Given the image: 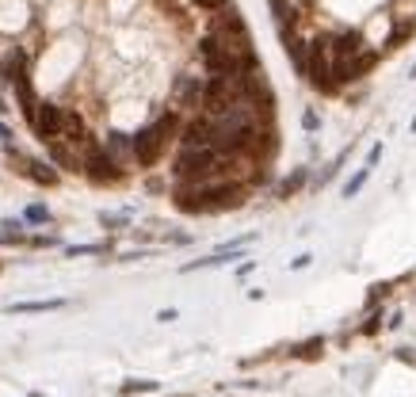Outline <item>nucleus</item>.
<instances>
[{"instance_id":"f257e3e1","label":"nucleus","mask_w":416,"mask_h":397,"mask_svg":"<svg viewBox=\"0 0 416 397\" xmlns=\"http://www.w3.org/2000/svg\"><path fill=\"white\" fill-rule=\"evenodd\" d=\"M249 195V187L233 176L222 179H191V184H176L172 187V203L184 214H222V211H237Z\"/></svg>"},{"instance_id":"f03ea898","label":"nucleus","mask_w":416,"mask_h":397,"mask_svg":"<svg viewBox=\"0 0 416 397\" xmlns=\"http://www.w3.org/2000/svg\"><path fill=\"white\" fill-rule=\"evenodd\" d=\"M179 122H184V115L172 111V107H165L153 122H145L141 130L130 134V146H134V165L138 168H153L157 160L168 153V141L179 134Z\"/></svg>"},{"instance_id":"7ed1b4c3","label":"nucleus","mask_w":416,"mask_h":397,"mask_svg":"<svg viewBox=\"0 0 416 397\" xmlns=\"http://www.w3.org/2000/svg\"><path fill=\"white\" fill-rule=\"evenodd\" d=\"M298 69H302V77L314 84V88H321V92H336V84H333V54H328V39L306 42Z\"/></svg>"},{"instance_id":"20e7f679","label":"nucleus","mask_w":416,"mask_h":397,"mask_svg":"<svg viewBox=\"0 0 416 397\" xmlns=\"http://www.w3.org/2000/svg\"><path fill=\"white\" fill-rule=\"evenodd\" d=\"M81 172L88 176L96 187H111V184H122V179H126V165H119V160L111 157L100 141H88V146H84Z\"/></svg>"},{"instance_id":"39448f33","label":"nucleus","mask_w":416,"mask_h":397,"mask_svg":"<svg viewBox=\"0 0 416 397\" xmlns=\"http://www.w3.org/2000/svg\"><path fill=\"white\" fill-rule=\"evenodd\" d=\"M27 126L35 130V138L39 141H58L65 134V107H58V103H50V100H39L35 103V111H31V119H27Z\"/></svg>"},{"instance_id":"423d86ee","label":"nucleus","mask_w":416,"mask_h":397,"mask_svg":"<svg viewBox=\"0 0 416 397\" xmlns=\"http://www.w3.org/2000/svg\"><path fill=\"white\" fill-rule=\"evenodd\" d=\"M378 61V50L374 46H363L359 54H347V58H333V84H352V81H363L367 73L374 69Z\"/></svg>"},{"instance_id":"0eeeda50","label":"nucleus","mask_w":416,"mask_h":397,"mask_svg":"<svg viewBox=\"0 0 416 397\" xmlns=\"http://www.w3.org/2000/svg\"><path fill=\"white\" fill-rule=\"evenodd\" d=\"M4 153L20 165V176H27L31 184H39V187H58V179H61V172L50 165V160H39V157H27V153H20L16 146H4Z\"/></svg>"},{"instance_id":"6e6552de","label":"nucleus","mask_w":416,"mask_h":397,"mask_svg":"<svg viewBox=\"0 0 416 397\" xmlns=\"http://www.w3.org/2000/svg\"><path fill=\"white\" fill-rule=\"evenodd\" d=\"M203 88H206V77H191V73L176 77V84H172V111H179V115H195V111L203 107Z\"/></svg>"},{"instance_id":"1a4fd4ad","label":"nucleus","mask_w":416,"mask_h":397,"mask_svg":"<svg viewBox=\"0 0 416 397\" xmlns=\"http://www.w3.org/2000/svg\"><path fill=\"white\" fill-rule=\"evenodd\" d=\"M50 165L54 168H65V172H81V165H84V149H77V146H69V141H50Z\"/></svg>"},{"instance_id":"9d476101","label":"nucleus","mask_w":416,"mask_h":397,"mask_svg":"<svg viewBox=\"0 0 416 397\" xmlns=\"http://www.w3.org/2000/svg\"><path fill=\"white\" fill-rule=\"evenodd\" d=\"M363 46H367L363 31H336V35H328V54H333V58H347V54H359Z\"/></svg>"},{"instance_id":"9b49d317","label":"nucleus","mask_w":416,"mask_h":397,"mask_svg":"<svg viewBox=\"0 0 416 397\" xmlns=\"http://www.w3.org/2000/svg\"><path fill=\"white\" fill-rule=\"evenodd\" d=\"M100 146L107 149V153L115 157L119 165H126V160H134V146H130V134H122V130H111V134L103 138Z\"/></svg>"},{"instance_id":"f8f14e48","label":"nucleus","mask_w":416,"mask_h":397,"mask_svg":"<svg viewBox=\"0 0 416 397\" xmlns=\"http://www.w3.org/2000/svg\"><path fill=\"white\" fill-rule=\"evenodd\" d=\"M306 179H309V168H295V172L275 187V198H295L302 187H306Z\"/></svg>"},{"instance_id":"ddd939ff","label":"nucleus","mask_w":416,"mask_h":397,"mask_svg":"<svg viewBox=\"0 0 416 397\" xmlns=\"http://www.w3.org/2000/svg\"><path fill=\"white\" fill-rule=\"evenodd\" d=\"M65 302L61 298H46V302H16V306H8V314H54V309H61Z\"/></svg>"},{"instance_id":"4468645a","label":"nucleus","mask_w":416,"mask_h":397,"mask_svg":"<svg viewBox=\"0 0 416 397\" xmlns=\"http://www.w3.org/2000/svg\"><path fill=\"white\" fill-rule=\"evenodd\" d=\"M321 352H325V336H309L306 344H295V348H290V355H298V359H317Z\"/></svg>"},{"instance_id":"2eb2a0df","label":"nucleus","mask_w":416,"mask_h":397,"mask_svg":"<svg viewBox=\"0 0 416 397\" xmlns=\"http://www.w3.org/2000/svg\"><path fill=\"white\" fill-rule=\"evenodd\" d=\"M157 382L153 378H130V382L119 386V397H134V393H153Z\"/></svg>"},{"instance_id":"dca6fc26","label":"nucleus","mask_w":416,"mask_h":397,"mask_svg":"<svg viewBox=\"0 0 416 397\" xmlns=\"http://www.w3.org/2000/svg\"><path fill=\"white\" fill-rule=\"evenodd\" d=\"M0 244H27V233L20 222H0Z\"/></svg>"},{"instance_id":"f3484780","label":"nucleus","mask_w":416,"mask_h":397,"mask_svg":"<svg viewBox=\"0 0 416 397\" xmlns=\"http://www.w3.org/2000/svg\"><path fill=\"white\" fill-rule=\"evenodd\" d=\"M23 222H27V225H50V222H54V214H50V206L31 203V206L23 211Z\"/></svg>"},{"instance_id":"a211bd4d","label":"nucleus","mask_w":416,"mask_h":397,"mask_svg":"<svg viewBox=\"0 0 416 397\" xmlns=\"http://www.w3.org/2000/svg\"><path fill=\"white\" fill-rule=\"evenodd\" d=\"M111 244H69L65 249V256H103Z\"/></svg>"},{"instance_id":"6ab92c4d","label":"nucleus","mask_w":416,"mask_h":397,"mask_svg":"<svg viewBox=\"0 0 416 397\" xmlns=\"http://www.w3.org/2000/svg\"><path fill=\"white\" fill-rule=\"evenodd\" d=\"M367 179H371V168H359V172H355V179H347V184H344V195L347 198H352V195H359V191H363V184H367Z\"/></svg>"},{"instance_id":"aec40b11","label":"nucleus","mask_w":416,"mask_h":397,"mask_svg":"<svg viewBox=\"0 0 416 397\" xmlns=\"http://www.w3.org/2000/svg\"><path fill=\"white\" fill-rule=\"evenodd\" d=\"M203 12H222V8H230V0H195Z\"/></svg>"},{"instance_id":"412c9836","label":"nucleus","mask_w":416,"mask_h":397,"mask_svg":"<svg viewBox=\"0 0 416 397\" xmlns=\"http://www.w3.org/2000/svg\"><path fill=\"white\" fill-rule=\"evenodd\" d=\"M27 244H35V249H50V244H58V237H46V233H35V237H27Z\"/></svg>"},{"instance_id":"4be33fe9","label":"nucleus","mask_w":416,"mask_h":397,"mask_svg":"<svg viewBox=\"0 0 416 397\" xmlns=\"http://www.w3.org/2000/svg\"><path fill=\"white\" fill-rule=\"evenodd\" d=\"M103 225H130V214H100Z\"/></svg>"},{"instance_id":"5701e85b","label":"nucleus","mask_w":416,"mask_h":397,"mask_svg":"<svg viewBox=\"0 0 416 397\" xmlns=\"http://www.w3.org/2000/svg\"><path fill=\"white\" fill-rule=\"evenodd\" d=\"M302 126H306L309 134H314V130H321V119H317V111H306V115H302Z\"/></svg>"},{"instance_id":"b1692460","label":"nucleus","mask_w":416,"mask_h":397,"mask_svg":"<svg viewBox=\"0 0 416 397\" xmlns=\"http://www.w3.org/2000/svg\"><path fill=\"white\" fill-rule=\"evenodd\" d=\"M0 146H12V130H8L4 122H0Z\"/></svg>"},{"instance_id":"393cba45","label":"nucleus","mask_w":416,"mask_h":397,"mask_svg":"<svg viewBox=\"0 0 416 397\" xmlns=\"http://www.w3.org/2000/svg\"><path fill=\"white\" fill-rule=\"evenodd\" d=\"M271 8L279 12V20H287V0H271Z\"/></svg>"},{"instance_id":"a878e982","label":"nucleus","mask_w":416,"mask_h":397,"mask_svg":"<svg viewBox=\"0 0 416 397\" xmlns=\"http://www.w3.org/2000/svg\"><path fill=\"white\" fill-rule=\"evenodd\" d=\"M0 111H8V107H4V96H0Z\"/></svg>"},{"instance_id":"bb28decb","label":"nucleus","mask_w":416,"mask_h":397,"mask_svg":"<svg viewBox=\"0 0 416 397\" xmlns=\"http://www.w3.org/2000/svg\"><path fill=\"white\" fill-rule=\"evenodd\" d=\"M412 77H416V65H412Z\"/></svg>"},{"instance_id":"cd10ccee","label":"nucleus","mask_w":416,"mask_h":397,"mask_svg":"<svg viewBox=\"0 0 416 397\" xmlns=\"http://www.w3.org/2000/svg\"><path fill=\"white\" fill-rule=\"evenodd\" d=\"M176 397H187V393H176Z\"/></svg>"},{"instance_id":"c85d7f7f","label":"nucleus","mask_w":416,"mask_h":397,"mask_svg":"<svg viewBox=\"0 0 416 397\" xmlns=\"http://www.w3.org/2000/svg\"><path fill=\"white\" fill-rule=\"evenodd\" d=\"M31 397H42V393H31Z\"/></svg>"}]
</instances>
